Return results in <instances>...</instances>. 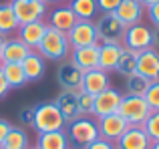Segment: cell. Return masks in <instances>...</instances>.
Returning <instances> with one entry per match:
<instances>
[{
  "mask_svg": "<svg viewBox=\"0 0 159 149\" xmlns=\"http://www.w3.org/2000/svg\"><path fill=\"white\" fill-rule=\"evenodd\" d=\"M20 65H22V71H24V74H26V81H40V79L44 77V71H47L44 59L36 51L28 52Z\"/></svg>",
  "mask_w": 159,
  "mask_h": 149,
  "instance_id": "7402d4cb",
  "label": "cell"
},
{
  "mask_svg": "<svg viewBox=\"0 0 159 149\" xmlns=\"http://www.w3.org/2000/svg\"><path fill=\"white\" fill-rule=\"evenodd\" d=\"M93 109H95V97L81 91L79 93V115L81 117H89V115H93Z\"/></svg>",
  "mask_w": 159,
  "mask_h": 149,
  "instance_id": "4dcf8cb0",
  "label": "cell"
},
{
  "mask_svg": "<svg viewBox=\"0 0 159 149\" xmlns=\"http://www.w3.org/2000/svg\"><path fill=\"white\" fill-rule=\"evenodd\" d=\"M69 149H81V147H75V145H70V147H69Z\"/></svg>",
  "mask_w": 159,
  "mask_h": 149,
  "instance_id": "ee69618b",
  "label": "cell"
},
{
  "mask_svg": "<svg viewBox=\"0 0 159 149\" xmlns=\"http://www.w3.org/2000/svg\"><path fill=\"white\" fill-rule=\"evenodd\" d=\"M151 48L159 51V28H153V44H151Z\"/></svg>",
  "mask_w": 159,
  "mask_h": 149,
  "instance_id": "f35d334b",
  "label": "cell"
},
{
  "mask_svg": "<svg viewBox=\"0 0 159 149\" xmlns=\"http://www.w3.org/2000/svg\"><path fill=\"white\" fill-rule=\"evenodd\" d=\"M149 149H159V141H153V143H151V147H149Z\"/></svg>",
  "mask_w": 159,
  "mask_h": 149,
  "instance_id": "60d3db41",
  "label": "cell"
},
{
  "mask_svg": "<svg viewBox=\"0 0 159 149\" xmlns=\"http://www.w3.org/2000/svg\"><path fill=\"white\" fill-rule=\"evenodd\" d=\"M2 47H4V36H0V55H2Z\"/></svg>",
  "mask_w": 159,
  "mask_h": 149,
  "instance_id": "b9f144b4",
  "label": "cell"
},
{
  "mask_svg": "<svg viewBox=\"0 0 159 149\" xmlns=\"http://www.w3.org/2000/svg\"><path fill=\"white\" fill-rule=\"evenodd\" d=\"M153 44V28H149L145 22H137L127 26L123 36V47L125 48H133L137 52H143L147 48H151Z\"/></svg>",
  "mask_w": 159,
  "mask_h": 149,
  "instance_id": "52a82bcc",
  "label": "cell"
},
{
  "mask_svg": "<svg viewBox=\"0 0 159 149\" xmlns=\"http://www.w3.org/2000/svg\"><path fill=\"white\" fill-rule=\"evenodd\" d=\"M141 127H143V131L147 133V137L151 141H159V111H151Z\"/></svg>",
  "mask_w": 159,
  "mask_h": 149,
  "instance_id": "f546056e",
  "label": "cell"
},
{
  "mask_svg": "<svg viewBox=\"0 0 159 149\" xmlns=\"http://www.w3.org/2000/svg\"><path fill=\"white\" fill-rule=\"evenodd\" d=\"M28 149H39V147H36V145H34V147H28Z\"/></svg>",
  "mask_w": 159,
  "mask_h": 149,
  "instance_id": "f6af8a7d",
  "label": "cell"
},
{
  "mask_svg": "<svg viewBox=\"0 0 159 149\" xmlns=\"http://www.w3.org/2000/svg\"><path fill=\"white\" fill-rule=\"evenodd\" d=\"M57 81L62 91H77L79 93L83 85V71H79L69 61H62L61 67L57 69Z\"/></svg>",
  "mask_w": 159,
  "mask_h": 149,
  "instance_id": "4fadbf2b",
  "label": "cell"
},
{
  "mask_svg": "<svg viewBox=\"0 0 159 149\" xmlns=\"http://www.w3.org/2000/svg\"><path fill=\"white\" fill-rule=\"evenodd\" d=\"M151 139L147 137V133L143 131V127H129L121 139L115 143L121 149H149L151 147Z\"/></svg>",
  "mask_w": 159,
  "mask_h": 149,
  "instance_id": "d6986e66",
  "label": "cell"
},
{
  "mask_svg": "<svg viewBox=\"0 0 159 149\" xmlns=\"http://www.w3.org/2000/svg\"><path fill=\"white\" fill-rule=\"evenodd\" d=\"M66 135H69V141L75 147H87L89 143H93L95 139H99V127L97 121L91 117H77L73 121L66 123Z\"/></svg>",
  "mask_w": 159,
  "mask_h": 149,
  "instance_id": "3957f363",
  "label": "cell"
},
{
  "mask_svg": "<svg viewBox=\"0 0 159 149\" xmlns=\"http://www.w3.org/2000/svg\"><path fill=\"white\" fill-rule=\"evenodd\" d=\"M121 99H123V95H121L117 89L109 87V89H105L103 93L95 95V109H93V115H95L97 119H101V117H105V115L117 113Z\"/></svg>",
  "mask_w": 159,
  "mask_h": 149,
  "instance_id": "30bf717a",
  "label": "cell"
},
{
  "mask_svg": "<svg viewBox=\"0 0 159 149\" xmlns=\"http://www.w3.org/2000/svg\"><path fill=\"white\" fill-rule=\"evenodd\" d=\"M83 149H115V145L99 137V139H95L93 143H89V145H87V147H83Z\"/></svg>",
  "mask_w": 159,
  "mask_h": 149,
  "instance_id": "d590c367",
  "label": "cell"
},
{
  "mask_svg": "<svg viewBox=\"0 0 159 149\" xmlns=\"http://www.w3.org/2000/svg\"><path fill=\"white\" fill-rule=\"evenodd\" d=\"M97 127H99V137L109 141V143H113V145H115L121 139V135L129 129L127 121H125L119 113H111V115H105V117L97 119Z\"/></svg>",
  "mask_w": 159,
  "mask_h": 149,
  "instance_id": "ba28073f",
  "label": "cell"
},
{
  "mask_svg": "<svg viewBox=\"0 0 159 149\" xmlns=\"http://www.w3.org/2000/svg\"><path fill=\"white\" fill-rule=\"evenodd\" d=\"M28 52H30V48H28L18 36L4 38L2 55H0V65H4V63H22Z\"/></svg>",
  "mask_w": 159,
  "mask_h": 149,
  "instance_id": "ac0fdd59",
  "label": "cell"
},
{
  "mask_svg": "<svg viewBox=\"0 0 159 149\" xmlns=\"http://www.w3.org/2000/svg\"><path fill=\"white\" fill-rule=\"evenodd\" d=\"M109 73L101 71V69H91V71H85L83 73V85H81V91L89 95H99L103 93L105 89H109Z\"/></svg>",
  "mask_w": 159,
  "mask_h": 149,
  "instance_id": "e0dca14e",
  "label": "cell"
},
{
  "mask_svg": "<svg viewBox=\"0 0 159 149\" xmlns=\"http://www.w3.org/2000/svg\"><path fill=\"white\" fill-rule=\"evenodd\" d=\"M117 113H119L121 117L127 121L129 127H141V125L145 123V119L149 117L151 109H149V105L145 103L143 97H131V95H123V99H121V103H119V109H117Z\"/></svg>",
  "mask_w": 159,
  "mask_h": 149,
  "instance_id": "277c9868",
  "label": "cell"
},
{
  "mask_svg": "<svg viewBox=\"0 0 159 149\" xmlns=\"http://www.w3.org/2000/svg\"><path fill=\"white\" fill-rule=\"evenodd\" d=\"M18 18L14 14L12 4H0V36L4 34H12L18 30Z\"/></svg>",
  "mask_w": 159,
  "mask_h": 149,
  "instance_id": "484cf974",
  "label": "cell"
},
{
  "mask_svg": "<svg viewBox=\"0 0 159 149\" xmlns=\"http://www.w3.org/2000/svg\"><path fill=\"white\" fill-rule=\"evenodd\" d=\"M77 16H75V12L70 10L69 4H61V6H57L54 10L48 14V26L54 28V30H61V32H69L70 28L77 24Z\"/></svg>",
  "mask_w": 159,
  "mask_h": 149,
  "instance_id": "2e32d148",
  "label": "cell"
},
{
  "mask_svg": "<svg viewBox=\"0 0 159 149\" xmlns=\"http://www.w3.org/2000/svg\"><path fill=\"white\" fill-rule=\"evenodd\" d=\"M145 10H147V18L151 20V24L155 28H159V2L149 6V8H145Z\"/></svg>",
  "mask_w": 159,
  "mask_h": 149,
  "instance_id": "e575fe53",
  "label": "cell"
},
{
  "mask_svg": "<svg viewBox=\"0 0 159 149\" xmlns=\"http://www.w3.org/2000/svg\"><path fill=\"white\" fill-rule=\"evenodd\" d=\"M115 149H121V147H117V145H115Z\"/></svg>",
  "mask_w": 159,
  "mask_h": 149,
  "instance_id": "bcb514c9",
  "label": "cell"
},
{
  "mask_svg": "<svg viewBox=\"0 0 159 149\" xmlns=\"http://www.w3.org/2000/svg\"><path fill=\"white\" fill-rule=\"evenodd\" d=\"M36 147L39 149H69L70 141H69L66 131L61 129V131H51V133H39Z\"/></svg>",
  "mask_w": 159,
  "mask_h": 149,
  "instance_id": "603a6c76",
  "label": "cell"
},
{
  "mask_svg": "<svg viewBox=\"0 0 159 149\" xmlns=\"http://www.w3.org/2000/svg\"><path fill=\"white\" fill-rule=\"evenodd\" d=\"M81 93V91H79ZM79 93L77 91H61L57 99H54V105L58 107V111L62 113L65 121H73V119L81 117L79 115Z\"/></svg>",
  "mask_w": 159,
  "mask_h": 149,
  "instance_id": "ffe728a7",
  "label": "cell"
},
{
  "mask_svg": "<svg viewBox=\"0 0 159 149\" xmlns=\"http://www.w3.org/2000/svg\"><path fill=\"white\" fill-rule=\"evenodd\" d=\"M143 12H145V8H143V4H141L139 0H121L119 6H117V10L113 12V14H115L125 26H131V24L141 22Z\"/></svg>",
  "mask_w": 159,
  "mask_h": 149,
  "instance_id": "9a60e30c",
  "label": "cell"
},
{
  "mask_svg": "<svg viewBox=\"0 0 159 149\" xmlns=\"http://www.w3.org/2000/svg\"><path fill=\"white\" fill-rule=\"evenodd\" d=\"M99 32V43H113V44H123V36H125V26L113 12H105L101 18L95 22Z\"/></svg>",
  "mask_w": 159,
  "mask_h": 149,
  "instance_id": "5b68a950",
  "label": "cell"
},
{
  "mask_svg": "<svg viewBox=\"0 0 159 149\" xmlns=\"http://www.w3.org/2000/svg\"><path fill=\"white\" fill-rule=\"evenodd\" d=\"M44 2H62V0H44Z\"/></svg>",
  "mask_w": 159,
  "mask_h": 149,
  "instance_id": "7bdbcfd3",
  "label": "cell"
},
{
  "mask_svg": "<svg viewBox=\"0 0 159 149\" xmlns=\"http://www.w3.org/2000/svg\"><path fill=\"white\" fill-rule=\"evenodd\" d=\"M10 129H12V123L0 117V147H2V143H4V139H6V135H8Z\"/></svg>",
  "mask_w": 159,
  "mask_h": 149,
  "instance_id": "8d00e7d4",
  "label": "cell"
},
{
  "mask_svg": "<svg viewBox=\"0 0 159 149\" xmlns=\"http://www.w3.org/2000/svg\"><path fill=\"white\" fill-rule=\"evenodd\" d=\"M135 73L147 81H159V51L147 48V51L139 52Z\"/></svg>",
  "mask_w": 159,
  "mask_h": 149,
  "instance_id": "7c38bea8",
  "label": "cell"
},
{
  "mask_svg": "<svg viewBox=\"0 0 159 149\" xmlns=\"http://www.w3.org/2000/svg\"><path fill=\"white\" fill-rule=\"evenodd\" d=\"M36 52L44 61L62 63L70 55V44H69V38H66V32L54 30V28L48 26L44 36H43V40H40V44L36 47Z\"/></svg>",
  "mask_w": 159,
  "mask_h": 149,
  "instance_id": "6da1fadb",
  "label": "cell"
},
{
  "mask_svg": "<svg viewBox=\"0 0 159 149\" xmlns=\"http://www.w3.org/2000/svg\"><path fill=\"white\" fill-rule=\"evenodd\" d=\"M8 91H10V87H8V83H6V79H4V73H2V69H0V99H4L8 95Z\"/></svg>",
  "mask_w": 159,
  "mask_h": 149,
  "instance_id": "74e56055",
  "label": "cell"
},
{
  "mask_svg": "<svg viewBox=\"0 0 159 149\" xmlns=\"http://www.w3.org/2000/svg\"><path fill=\"white\" fill-rule=\"evenodd\" d=\"M47 28H48V24L44 20H34V22H28V24H20L16 32H18V38L30 51H36V47L40 44L44 32H47Z\"/></svg>",
  "mask_w": 159,
  "mask_h": 149,
  "instance_id": "5bb4252c",
  "label": "cell"
},
{
  "mask_svg": "<svg viewBox=\"0 0 159 149\" xmlns=\"http://www.w3.org/2000/svg\"><path fill=\"white\" fill-rule=\"evenodd\" d=\"M18 119L22 127H32V107H22L18 113Z\"/></svg>",
  "mask_w": 159,
  "mask_h": 149,
  "instance_id": "836d02e7",
  "label": "cell"
},
{
  "mask_svg": "<svg viewBox=\"0 0 159 149\" xmlns=\"http://www.w3.org/2000/svg\"><path fill=\"white\" fill-rule=\"evenodd\" d=\"M66 38L70 48L93 47V44H99V32L93 20H77V24L66 32Z\"/></svg>",
  "mask_w": 159,
  "mask_h": 149,
  "instance_id": "8992f818",
  "label": "cell"
},
{
  "mask_svg": "<svg viewBox=\"0 0 159 149\" xmlns=\"http://www.w3.org/2000/svg\"><path fill=\"white\" fill-rule=\"evenodd\" d=\"M149 85H151V81H147V79H143L141 74L135 73L125 79V93L131 95V97H145Z\"/></svg>",
  "mask_w": 159,
  "mask_h": 149,
  "instance_id": "f1b7e54d",
  "label": "cell"
},
{
  "mask_svg": "<svg viewBox=\"0 0 159 149\" xmlns=\"http://www.w3.org/2000/svg\"><path fill=\"white\" fill-rule=\"evenodd\" d=\"M0 69H2L4 79H6L10 89H20V87H24L28 83L20 63H4V65H0Z\"/></svg>",
  "mask_w": 159,
  "mask_h": 149,
  "instance_id": "cb8c5ba5",
  "label": "cell"
},
{
  "mask_svg": "<svg viewBox=\"0 0 159 149\" xmlns=\"http://www.w3.org/2000/svg\"><path fill=\"white\" fill-rule=\"evenodd\" d=\"M69 6L79 20H93L97 10H99L97 0H70Z\"/></svg>",
  "mask_w": 159,
  "mask_h": 149,
  "instance_id": "4316f807",
  "label": "cell"
},
{
  "mask_svg": "<svg viewBox=\"0 0 159 149\" xmlns=\"http://www.w3.org/2000/svg\"><path fill=\"white\" fill-rule=\"evenodd\" d=\"M143 99L151 111H159V81H151V85H149Z\"/></svg>",
  "mask_w": 159,
  "mask_h": 149,
  "instance_id": "1f68e13d",
  "label": "cell"
},
{
  "mask_svg": "<svg viewBox=\"0 0 159 149\" xmlns=\"http://www.w3.org/2000/svg\"><path fill=\"white\" fill-rule=\"evenodd\" d=\"M137 56H139V52L133 51V48H125L121 51V56H119V63H117L115 71L119 74H123L125 79L131 77V74H135V69H137Z\"/></svg>",
  "mask_w": 159,
  "mask_h": 149,
  "instance_id": "d4e9b609",
  "label": "cell"
},
{
  "mask_svg": "<svg viewBox=\"0 0 159 149\" xmlns=\"http://www.w3.org/2000/svg\"><path fill=\"white\" fill-rule=\"evenodd\" d=\"M141 4H143V8H149V6H153V4H157L159 0H139Z\"/></svg>",
  "mask_w": 159,
  "mask_h": 149,
  "instance_id": "ab89813d",
  "label": "cell"
},
{
  "mask_svg": "<svg viewBox=\"0 0 159 149\" xmlns=\"http://www.w3.org/2000/svg\"><path fill=\"white\" fill-rule=\"evenodd\" d=\"M66 127V121L58 107L52 103H39L32 107V129L36 133H51V131H61Z\"/></svg>",
  "mask_w": 159,
  "mask_h": 149,
  "instance_id": "7a4b0ae2",
  "label": "cell"
},
{
  "mask_svg": "<svg viewBox=\"0 0 159 149\" xmlns=\"http://www.w3.org/2000/svg\"><path fill=\"white\" fill-rule=\"evenodd\" d=\"M69 63L75 65L79 71H91V69H97L99 65V44L93 47H81V48H70L69 55Z\"/></svg>",
  "mask_w": 159,
  "mask_h": 149,
  "instance_id": "8fae6325",
  "label": "cell"
},
{
  "mask_svg": "<svg viewBox=\"0 0 159 149\" xmlns=\"http://www.w3.org/2000/svg\"><path fill=\"white\" fill-rule=\"evenodd\" d=\"M123 44H113V43H99V65L97 69L105 73L115 71L117 63H119Z\"/></svg>",
  "mask_w": 159,
  "mask_h": 149,
  "instance_id": "44dd1931",
  "label": "cell"
},
{
  "mask_svg": "<svg viewBox=\"0 0 159 149\" xmlns=\"http://www.w3.org/2000/svg\"><path fill=\"white\" fill-rule=\"evenodd\" d=\"M121 0H97V8L105 14V12H115Z\"/></svg>",
  "mask_w": 159,
  "mask_h": 149,
  "instance_id": "d6a6232c",
  "label": "cell"
},
{
  "mask_svg": "<svg viewBox=\"0 0 159 149\" xmlns=\"http://www.w3.org/2000/svg\"><path fill=\"white\" fill-rule=\"evenodd\" d=\"M28 147H30L28 133L24 129H20V127H12L0 149H28Z\"/></svg>",
  "mask_w": 159,
  "mask_h": 149,
  "instance_id": "83f0119b",
  "label": "cell"
},
{
  "mask_svg": "<svg viewBox=\"0 0 159 149\" xmlns=\"http://www.w3.org/2000/svg\"><path fill=\"white\" fill-rule=\"evenodd\" d=\"M12 8L18 18V24H28L34 20H43L47 14V2L44 0H12Z\"/></svg>",
  "mask_w": 159,
  "mask_h": 149,
  "instance_id": "9c48e42d",
  "label": "cell"
}]
</instances>
